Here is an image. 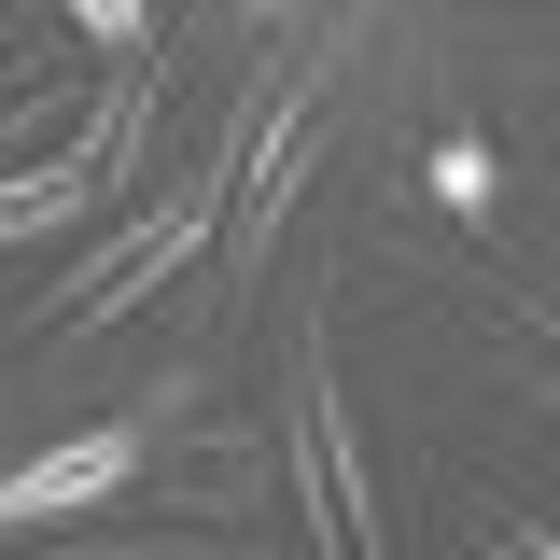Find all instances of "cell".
Returning a JSON list of instances; mask_svg holds the SVG:
<instances>
[{"label": "cell", "mask_w": 560, "mask_h": 560, "mask_svg": "<svg viewBox=\"0 0 560 560\" xmlns=\"http://www.w3.org/2000/svg\"><path fill=\"white\" fill-rule=\"evenodd\" d=\"M84 210H98V183H84L70 154L14 168V183H0V253H14V238H43V224H84Z\"/></svg>", "instance_id": "cell-5"}, {"label": "cell", "mask_w": 560, "mask_h": 560, "mask_svg": "<svg viewBox=\"0 0 560 560\" xmlns=\"http://www.w3.org/2000/svg\"><path fill=\"white\" fill-rule=\"evenodd\" d=\"M434 197H448V210H490V140H434Z\"/></svg>", "instance_id": "cell-7"}, {"label": "cell", "mask_w": 560, "mask_h": 560, "mask_svg": "<svg viewBox=\"0 0 560 560\" xmlns=\"http://www.w3.org/2000/svg\"><path fill=\"white\" fill-rule=\"evenodd\" d=\"M154 84H168V57H113V84H98V98H84V127H70V168H84L98 197L127 183V154L154 140Z\"/></svg>", "instance_id": "cell-4"}, {"label": "cell", "mask_w": 560, "mask_h": 560, "mask_svg": "<svg viewBox=\"0 0 560 560\" xmlns=\"http://www.w3.org/2000/svg\"><path fill=\"white\" fill-rule=\"evenodd\" d=\"M70 28L98 57H154V0H70Z\"/></svg>", "instance_id": "cell-6"}, {"label": "cell", "mask_w": 560, "mask_h": 560, "mask_svg": "<svg viewBox=\"0 0 560 560\" xmlns=\"http://www.w3.org/2000/svg\"><path fill=\"white\" fill-rule=\"evenodd\" d=\"M140 420H98V434H57V448H28L14 477H0V547L14 533H57V518H84V504H113V490H140Z\"/></svg>", "instance_id": "cell-3"}, {"label": "cell", "mask_w": 560, "mask_h": 560, "mask_svg": "<svg viewBox=\"0 0 560 560\" xmlns=\"http://www.w3.org/2000/svg\"><path fill=\"white\" fill-rule=\"evenodd\" d=\"M490 560H560V533H533V518H504V533H490Z\"/></svg>", "instance_id": "cell-8"}, {"label": "cell", "mask_w": 560, "mask_h": 560, "mask_svg": "<svg viewBox=\"0 0 560 560\" xmlns=\"http://www.w3.org/2000/svg\"><path fill=\"white\" fill-rule=\"evenodd\" d=\"M533 337H547V350H560V308H533Z\"/></svg>", "instance_id": "cell-9"}, {"label": "cell", "mask_w": 560, "mask_h": 560, "mask_svg": "<svg viewBox=\"0 0 560 560\" xmlns=\"http://www.w3.org/2000/svg\"><path fill=\"white\" fill-rule=\"evenodd\" d=\"M280 504L323 560H378V490H364V448H350L337 364L323 337H294V393H280Z\"/></svg>", "instance_id": "cell-2"}, {"label": "cell", "mask_w": 560, "mask_h": 560, "mask_svg": "<svg viewBox=\"0 0 560 560\" xmlns=\"http://www.w3.org/2000/svg\"><path fill=\"white\" fill-rule=\"evenodd\" d=\"M224 183H238V154H210V168H183V183H168V197L140 210L127 238H98V253H84V280H70V294H43L28 323H43V337H98V323H127V308H154L168 280L197 267V238L224 224Z\"/></svg>", "instance_id": "cell-1"}]
</instances>
